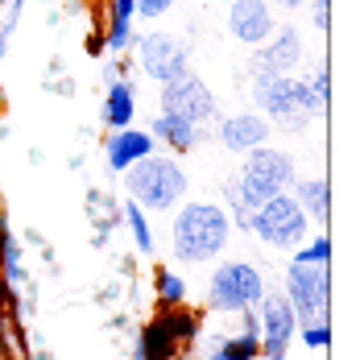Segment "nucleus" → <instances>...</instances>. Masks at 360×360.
Instances as JSON below:
<instances>
[{"instance_id": "obj_1", "label": "nucleus", "mask_w": 360, "mask_h": 360, "mask_svg": "<svg viewBox=\"0 0 360 360\" xmlns=\"http://www.w3.org/2000/svg\"><path fill=\"white\" fill-rule=\"evenodd\" d=\"M232 245L228 212L216 199H182L170 224V252L179 265H207Z\"/></svg>"}, {"instance_id": "obj_2", "label": "nucleus", "mask_w": 360, "mask_h": 360, "mask_svg": "<svg viewBox=\"0 0 360 360\" xmlns=\"http://www.w3.org/2000/svg\"><path fill=\"white\" fill-rule=\"evenodd\" d=\"M252 83V112H261L274 129H282L290 137H302L311 129V120H319L323 112L311 100V87L302 75H261Z\"/></svg>"}, {"instance_id": "obj_3", "label": "nucleus", "mask_w": 360, "mask_h": 360, "mask_svg": "<svg viewBox=\"0 0 360 360\" xmlns=\"http://www.w3.org/2000/svg\"><path fill=\"white\" fill-rule=\"evenodd\" d=\"M120 179H124V195L145 212H174L191 191V179L179 166V158L158 153V149L149 158H141L137 166H129Z\"/></svg>"}, {"instance_id": "obj_4", "label": "nucleus", "mask_w": 360, "mask_h": 360, "mask_svg": "<svg viewBox=\"0 0 360 360\" xmlns=\"http://www.w3.org/2000/svg\"><path fill=\"white\" fill-rule=\"evenodd\" d=\"M265 274L245 261V257H232V261H219L216 274L207 278V311L212 315H240V311H257L261 298H265Z\"/></svg>"}, {"instance_id": "obj_5", "label": "nucleus", "mask_w": 360, "mask_h": 360, "mask_svg": "<svg viewBox=\"0 0 360 360\" xmlns=\"http://www.w3.org/2000/svg\"><path fill=\"white\" fill-rule=\"evenodd\" d=\"M249 232L265 245V249L274 252H294L307 236H311V224L302 216V207L290 199V191L282 195H274V199H265L249 219Z\"/></svg>"}, {"instance_id": "obj_6", "label": "nucleus", "mask_w": 360, "mask_h": 360, "mask_svg": "<svg viewBox=\"0 0 360 360\" xmlns=\"http://www.w3.org/2000/svg\"><path fill=\"white\" fill-rule=\"evenodd\" d=\"M129 58H133V71L145 75V79H153L158 87L191 71V46H186L179 34H166V30L137 34Z\"/></svg>"}, {"instance_id": "obj_7", "label": "nucleus", "mask_w": 360, "mask_h": 360, "mask_svg": "<svg viewBox=\"0 0 360 360\" xmlns=\"http://www.w3.org/2000/svg\"><path fill=\"white\" fill-rule=\"evenodd\" d=\"M236 179H240V186L249 191L252 203L261 207L265 199H274V195L290 191V182L298 179V170H294V153L274 149V145H261V149H252V153L240 158Z\"/></svg>"}, {"instance_id": "obj_8", "label": "nucleus", "mask_w": 360, "mask_h": 360, "mask_svg": "<svg viewBox=\"0 0 360 360\" xmlns=\"http://www.w3.org/2000/svg\"><path fill=\"white\" fill-rule=\"evenodd\" d=\"M286 302L294 307L298 323L331 319V265H311V261H290L286 265Z\"/></svg>"}, {"instance_id": "obj_9", "label": "nucleus", "mask_w": 360, "mask_h": 360, "mask_svg": "<svg viewBox=\"0 0 360 360\" xmlns=\"http://www.w3.org/2000/svg\"><path fill=\"white\" fill-rule=\"evenodd\" d=\"M158 108L174 112V116L191 120V124H199V129H207V124H216L219 120L216 91H212L195 71H186V75H179V79H170V83H162V91H158Z\"/></svg>"}, {"instance_id": "obj_10", "label": "nucleus", "mask_w": 360, "mask_h": 360, "mask_svg": "<svg viewBox=\"0 0 360 360\" xmlns=\"http://www.w3.org/2000/svg\"><path fill=\"white\" fill-rule=\"evenodd\" d=\"M257 331H261V356L257 360H290V344L298 335V315L282 290H265L257 307Z\"/></svg>"}, {"instance_id": "obj_11", "label": "nucleus", "mask_w": 360, "mask_h": 360, "mask_svg": "<svg viewBox=\"0 0 360 360\" xmlns=\"http://www.w3.org/2000/svg\"><path fill=\"white\" fill-rule=\"evenodd\" d=\"M302 34L298 25H274V34L265 37L261 46H252L249 58V79L261 75H294V67L302 63Z\"/></svg>"}, {"instance_id": "obj_12", "label": "nucleus", "mask_w": 360, "mask_h": 360, "mask_svg": "<svg viewBox=\"0 0 360 360\" xmlns=\"http://www.w3.org/2000/svg\"><path fill=\"white\" fill-rule=\"evenodd\" d=\"M269 137H274V124H269L261 112H232V116H219L216 120L219 149H228V153H236V158H245L252 149L269 145Z\"/></svg>"}, {"instance_id": "obj_13", "label": "nucleus", "mask_w": 360, "mask_h": 360, "mask_svg": "<svg viewBox=\"0 0 360 360\" xmlns=\"http://www.w3.org/2000/svg\"><path fill=\"white\" fill-rule=\"evenodd\" d=\"M274 25H278V17H274L269 0H232L228 4V34H232V41H240L249 50L274 34Z\"/></svg>"}, {"instance_id": "obj_14", "label": "nucleus", "mask_w": 360, "mask_h": 360, "mask_svg": "<svg viewBox=\"0 0 360 360\" xmlns=\"http://www.w3.org/2000/svg\"><path fill=\"white\" fill-rule=\"evenodd\" d=\"M158 149V141L145 133V129H108L104 137V170L108 174H124L129 166H137L141 158H149Z\"/></svg>"}, {"instance_id": "obj_15", "label": "nucleus", "mask_w": 360, "mask_h": 360, "mask_svg": "<svg viewBox=\"0 0 360 360\" xmlns=\"http://www.w3.org/2000/svg\"><path fill=\"white\" fill-rule=\"evenodd\" d=\"M149 137L158 141V149H166V153L182 158V153L199 149V145H203V137H212V133H203L199 124L182 120V116H174V112H162V108H158V116L149 120Z\"/></svg>"}, {"instance_id": "obj_16", "label": "nucleus", "mask_w": 360, "mask_h": 360, "mask_svg": "<svg viewBox=\"0 0 360 360\" xmlns=\"http://www.w3.org/2000/svg\"><path fill=\"white\" fill-rule=\"evenodd\" d=\"M290 199L302 207V216L307 224H315V228H327V219H331V182L327 174H307V179H294L290 182Z\"/></svg>"}, {"instance_id": "obj_17", "label": "nucleus", "mask_w": 360, "mask_h": 360, "mask_svg": "<svg viewBox=\"0 0 360 360\" xmlns=\"http://www.w3.org/2000/svg\"><path fill=\"white\" fill-rule=\"evenodd\" d=\"M137 116V79H112L100 96V124L104 129H129Z\"/></svg>"}, {"instance_id": "obj_18", "label": "nucleus", "mask_w": 360, "mask_h": 360, "mask_svg": "<svg viewBox=\"0 0 360 360\" xmlns=\"http://www.w3.org/2000/svg\"><path fill=\"white\" fill-rule=\"evenodd\" d=\"M219 207L228 212V224H232V232H249V219H252V212H257V203L249 199V191L240 186V179L236 174H228L224 179V186H219Z\"/></svg>"}, {"instance_id": "obj_19", "label": "nucleus", "mask_w": 360, "mask_h": 360, "mask_svg": "<svg viewBox=\"0 0 360 360\" xmlns=\"http://www.w3.org/2000/svg\"><path fill=\"white\" fill-rule=\"evenodd\" d=\"M83 216L91 219V228L116 232V224H120V199L112 191H104V186H91L83 195Z\"/></svg>"}, {"instance_id": "obj_20", "label": "nucleus", "mask_w": 360, "mask_h": 360, "mask_svg": "<svg viewBox=\"0 0 360 360\" xmlns=\"http://www.w3.org/2000/svg\"><path fill=\"white\" fill-rule=\"evenodd\" d=\"M120 224L129 228V236H133V249L141 252L145 261H153V252H158V240H153V228H149V216H145V207H137L133 199H124V203H120Z\"/></svg>"}, {"instance_id": "obj_21", "label": "nucleus", "mask_w": 360, "mask_h": 360, "mask_svg": "<svg viewBox=\"0 0 360 360\" xmlns=\"http://www.w3.org/2000/svg\"><path fill=\"white\" fill-rule=\"evenodd\" d=\"M153 298L170 311V307H186V298H191V286H186V278H182L179 269H170V265H158L153 269Z\"/></svg>"}, {"instance_id": "obj_22", "label": "nucleus", "mask_w": 360, "mask_h": 360, "mask_svg": "<svg viewBox=\"0 0 360 360\" xmlns=\"http://www.w3.org/2000/svg\"><path fill=\"white\" fill-rule=\"evenodd\" d=\"M294 261H311V265H331V232L319 228L315 236H307L298 249H294Z\"/></svg>"}, {"instance_id": "obj_23", "label": "nucleus", "mask_w": 360, "mask_h": 360, "mask_svg": "<svg viewBox=\"0 0 360 360\" xmlns=\"http://www.w3.org/2000/svg\"><path fill=\"white\" fill-rule=\"evenodd\" d=\"M302 79H307V87H311V100H315V104H319V112L327 116V104H331V67H327V63H319L315 71L302 75Z\"/></svg>"}, {"instance_id": "obj_24", "label": "nucleus", "mask_w": 360, "mask_h": 360, "mask_svg": "<svg viewBox=\"0 0 360 360\" xmlns=\"http://www.w3.org/2000/svg\"><path fill=\"white\" fill-rule=\"evenodd\" d=\"M294 340H302L307 348H319L323 352L327 344H331V319H315V323H298V335Z\"/></svg>"}, {"instance_id": "obj_25", "label": "nucleus", "mask_w": 360, "mask_h": 360, "mask_svg": "<svg viewBox=\"0 0 360 360\" xmlns=\"http://www.w3.org/2000/svg\"><path fill=\"white\" fill-rule=\"evenodd\" d=\"M133 13L137 21H162L174 13V0H133Z\"/></svg>"}, {"instance_id": "obj_26", "label": "nucleus", "mask_w": 360, "mask_h": 360, "mask_svg": "<svg viewBox=\"0 0 360 360\" xmlns=\"http://www.w3.org/2000/svg\"><path fill=\"white\" fill-rule=\"evenodd\" d=\"M311 25H315V34L331 30V0H311Z\"/></svg>"}, {"instance_id": "obj_27", "label": "nucleus", "mask_w": 360, "mask_h": 360, "mask_svg": "<svg viewBox=\"0 0 360 360\" xmlns=\"http://www.w3.org/2000/svg\"><path fill=\"white\" fill-rule=\"evenodd\" d=\"M46 91H54V96L71 100V96H75V79H67V75H54V79H46Z\"/></svg>"}, {"instance_id": "obj_28", "label": "nucleus", "mask_w": 360, "mask_h": 360, "mask_svg": "<svg viewBox=\"0 0 360 360\" xmlns=\"http://www.w3.org/2000/svg\"><path fill=\"white\" fill-rule=\"evenodd\" d=\"M116 302H120V282L100 286V294H96V307H116Z\"/></svg>"}, {"instance_id": "obj_29", "label": "nucleus", "mask_w": 360, "mask_h": 360, "mask_svg": "<svg viewBox=\"0 0 360 360\" xmlns=\"http://www.w3.org/2000/svg\"><path fill=\"white\" fill-rule=\"evenodd\" d=\"M83 166H87V158H83V153H71V158H67V170H71V174H79Z\"/></svg>"}, {"instance_id": "obj_30", "label": "nucleus", "mask_w": 360, "mask_h": 360, "mask_svg": "<svg viewBox=\"0 0 360 360\" xmlns=\"http://www.w3.org/2000/svg\"><path fill=\"white\" fill-rule=\"evenodd\" d=\"M46 25L58 30V25H63V8H46Z\"/></svg>"}, {"instance_id": "obj_31", "label": "nucleus", "mask_w": 360, "mask_h": 360, "mask_svg": "<svg viewBox=\"0 0 360 360\" xmlns=\"http://www.w3.org/2000/svg\"><path fill=\"white\" fill-rule=\"evenodd\" d=\"M278 4H282V8H290V13H294V8H302L307 0H278Z\"/></svg>"}, {"instance_id": "obj_32", "label": "nucleus", "mask_w": 360, "mask_h": 360, "mask_svg": "<svg viewBox=\"0 0 360 360\" xmlns=\"http://www.w3.org/2000/svg\"><path fill=\"white\" fill-rule=\"evenodd\" d=\"M186 360H219V356H216V352H212V348H203L199 356H186Z\"/></svg>"}, {"instance_id": "obj_33", "label": "nucleus", "mask_w": 360, "mask_h": 360, "mask_svg": "<svg viewBox=\"0 0 360 360\" xmlns=\"http://www.w3.org/2000/svg\"><path fill=\"white\" fill-rule=\"evenodd\" d=\"M8 133H13V129H8V120H0V141H8Z\"/></svg>"}]
</instances>
